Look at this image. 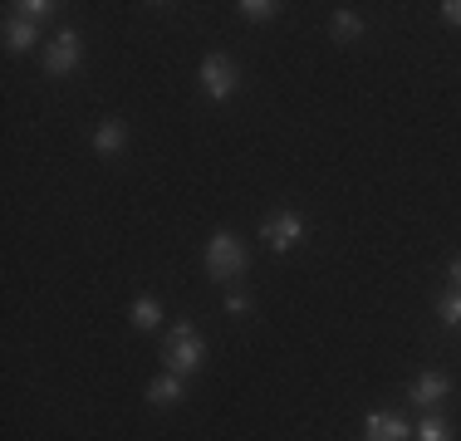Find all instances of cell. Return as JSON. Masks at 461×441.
<instances>
[{
    "instance_id": "cell-11",
    "label": "cell",
    "mask_w": 461,
    "mask_h": 441,
    "mask_svg": "<svg viewBox=\"0 0 461 441\" xmlns=\"http://www.w3.org/2000/svg\"><path fill=\"white\" fill-rule=\"evenodd\" d=\"M456 432H452V422L447 417H437V412H427L422 422L412 427V441H452Z\"/></svg>"
},
{
    "instance_id": "cell-1",
    "label": "cell",
    "mask_w": 461,
    "mask_h": 441,
    "mask_svg": "<svg viewBox=\"0 0 461 441\" xmlns=\"http://www.w3.org/2000/svg\"><path fill=\"white\" fill-rule=\"evenodd\" d=\"M250 265V250L240 246V236H230V230H216L212 240H206V274H212L216 284H230L240 280Z\"/></svg>"
},
{
    "instance_id": "cell-19",
    "label": "cell",
    "mask_w": 461,
    "mask_h": 441,
    "mask_svg": "<svg viewBox=\"0 0 461 441\" xmlns=\"http://www.w3.org/2000/svg\"><path fill=\"white\" fill-rule=\"evenodd\" d=\"M452 284H456V290H461V256L452 260Z\"/></svg>"
},
{
    "instance_id": "cell-15",
    "label": "cell",
    "mask_w": 461,
    "mask_h": 441,
    "mask_svg": "<svg viewBox=\"0 0 461 441\" xmlns=\"http://www.w3.org/2000/svg\"><path fill=\"white\" fill-rule=\"evenodd\" d=\"M54 10H59V5H50V0H20V5H10V15H20V20H35V25H40V20H50Z\"/></svg>"
},
{
    "instance_id": "cell-3",
    "label": "cell",
    "mask_w": 461,
    "mask_h": 441,
    "mask_svg": "<svg viewBox=\"0 0 461 441\" xmlns=\"http://www.w3.org/2000/svg\"><path fill=\"white\" fill-rule=\"evenodd\" d=\"M304 236H310V226H304V216L300 212H276V216H266L260 220V240H266L276 256H290L294 246H304Z\"/></svg>"
},
{
    "instance_id": "cell-10",
    "label": "cell",
    "mask_w": 461,
    "mask_h": 441,
    "mask_svg": "<svg viewBox=\"0 0 461 441\" xmlns=\"http://www.w3.org/2000/svg\"><path fill=\"white\" fill-rule=\"evenodd\" d=\"M123 142H128V128L118 123V118H108V123H98V132H94V152H104V158H113V152H123Z\"/></svg>"
},
{
    "instance_id": "cell-14",
    "label": "cell",
    "mask_w": 461,
    "mask_h": 441,
    "mask_svg": "<svg viewBox=\"0 0 461 441\" xmlns=\"http://www.w3.org/2000/svg\"><path fill=\"white\" fill-rule=\"evenodd\" d=\"M329 30H334V40H358L364 35V20H358L354 10H334V25Z\"/></svg>"
},
{
    "instance_id": "cell-18",
    "label": "cell",
    "mask_w": 461,
    "mask_h": 441,
    "mask_svg": "<svg viewBox=\"0 0 461 441\" xmlns=\"http://www.w3.org/2000/svg\"><path fill=\"white\" fill-rule=\"evenodd\" d=\"M442 20H447V25H456V30H461V0H447V5H442Z\"/></svg>"
},
{
    "instance_id": "cell-5",
    "label": "cell",
    "mask_w": 461,
    "mask_h": 441,
    "mask_svg": "<svg viewBox=\"0 0 461 441\" xmlns=\"http://www.w3.org/2000/svg\"><path fill=\"white\" fill-rule=\"evenodd\" d=\"M84 59V40L74 35V30H59L54 35V44L45 50V74H54V79H64V74H74Z\"/></svg>"
},
{
    "instance_id": "cell-17",
    "label": "cell",
    "mask_w": 461,
    "mask_h": 441,
    "mask_svg": "<svg viewBox=\"0 0 461 441\" xmlns=\"http://www.w3.org/2000/svg\"><path fill=\"white\" fill-rule=\"evenodd\" d=\"M226 314H236V319H240V314H250V300H246L240 290H230V294H226Z\"/></svg>"
},
{
    "instance_id": "cell-13",
    "label": "cell",
    "mask_w": 461,
    "mask_h": 441,
    "mask_svg": "<svg viewBox=\"0 0 461 441\" xmlns=\"http://www.w3.org/2000/svg\"><path fill=\"white\" fill-rule=\"evenodd\" d=\"M158 324H162V304L152 300V294L133 300V328H142V334H148V328H158Z\"/></svg>"
},
{
    "instance_id": "cell-16",
    "label": "cell",
    "mask_w": 461,
    "mask_h": 441,
    "mask_svg": "<svg viewBox=\"0 0 461 441\" xmlns=\"http://www.w3.org/2000/svg\"><path fill=\"white\" fill-rule=\"evenodd\" d=\"M437 314H442V324H452V328H461V290H452V294H442V300H437Z\"/></svg>"
},
{
    "instance_id": "cell-6",
    "label": "cell",
    "mask_w": 461,
    "mask_h": 441,
    "mask_svg": "<svg viewBox=\"0 0 461 441\" xmlns=\"http://www.w3.org/2000/svg\"><path fill=\"white\" fill-rule=\"evenodd\" d=\"M408 397L417 407H427V412H437V407L452 397V378H447V373H422V378H412Z\"/></svg>"
},
{
    "instance_id": "cell-2",
    "label": "cell",
    "mask_w": 461,
    "mask_h": 441,
    "mask_svg": "<svg viewBox=\"0 0 461 441\" xmlns=\"http://www.w3.org/2000/svg\"><path fill=\"white\" fill-rule=\"evenodd\" d=\"M162 363H167V373H177V378H192V373H202V363H206L202 334H196L192 324H177L167 338H162Z\"/></svg>"
},
{
    "instance_id": "cell-9",
    "label": "cell",
    "mask_w": 461,
    "mask_h": 441,
    "mask_svg": "<svg viewBox=\"0 0 461 441\" xmlns=\"http://www.w3.org/2000/svg\"><path fill=\"white\" fill-rule=\"evenodd\" d=\"M182 397H186V388H182L177 373H158V378L148 382V402L152 407H177Z\"/></svg>"
},
{
    "instance_id": "cell-12",
    "label": "cell",
    "mask_w": 461,
    "mask_h": 441,
    "mask_svg": "<svg viewBox=\"0 0 461 441\" xmlns=\"http://www.w3.org/2000/svg\"><path fill=\"white\" fill-rule=\"evenodd\" d=\"M240 20H246V25H270V20L280 15V5L276 0H240Z\"/></svg>"
},
{
    "instance_id": "cell-7",
    "label": "cell",
    "mask_w": 461,
    "mask_h": 441,
    "mask_svg": "<svg viewBox=\"0 0 461 441\" xmlns=\"http://www.w3.org/2000/svg\"><path fill=\"white\" fill-rule=\"evenodd\" d=\"M364 441H412V427L402 422L398 412H368Z\"/></svg>"
},
{
    "instance_id": "cell-4",
    "label": "cell",
    "mask_w": 461,
    "mask_h": 441,
    "mask_svg": "<svg viewBox=\"0 0 461 441\" xmlns=\"http://www.w3.org/2000/svg\"><path fill=\"white\" fill-rule=\"evenodd\" d=\"M236 84H240L236 59H226V54H206V59H202V88H206V98H212V104H226V98L236 94Z\"/></svg>"
},
{
    "instance_id": "cell-8",
    "label": "cell",
    "mask_w": 461,
    "mask_h": 441,
    "mask_svg": "<svg viewBox=\"0 0 461 441\" xmlns=\"http://www.w3.org/2000/svg\"><path fill=\"white\" fill-rule=\"evenodd\" d=\"M35 44H40V25H35V20H20V15L5 20V50L10 54H25V50H35Z\"/></svg>"
}]
</instances>
